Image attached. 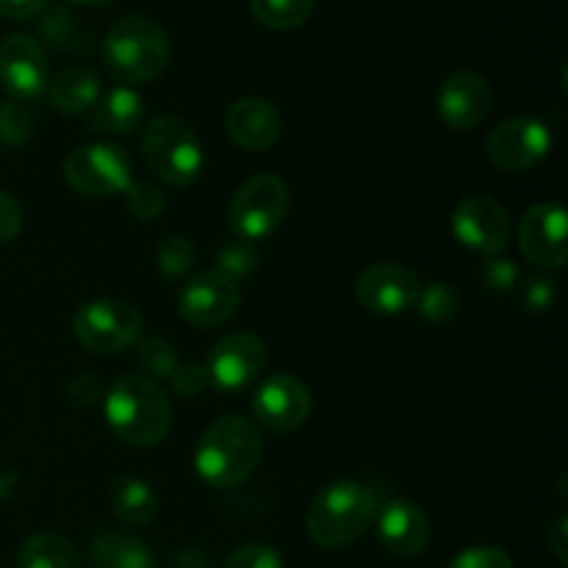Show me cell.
I'll list each match as a JSON object with an SVG mask.
<instances>
[{"label":"cell","mask_w":568,"mask_h":568,"mask_svg":"<svg viewBox=\"0 0 568 568\" xmlns=\"http://www.w3.org/2000/svg\"><path fill=\"white\" fill-rule=\"evenodd\" d=\"M264 442L244 416H222L205 427L194 449V471L211 488H236L258 466Z\"/></svg>","instance_id":"6da1fadb"},{"label":"cell","mask_w":568,"mask_h":568,"mask_svg":"<svg viewBox=\"0 0 568 568\" xmlns=\"http://www.w3.org/2000/svg\"><path fill=\"white\" fill-rule=\"evenodd\" d=\"M105 422L131 447H155L172 427L170 397L144 375H125L105 392Z\"/></svg>","instance_id":"7a4b0ae2"},{"label":"cell","mask_w":568,"mask_h":568,"mask_svg":"<svg viewBox=\"0 0 568 568\" xmlns=\"http://www.w3.org/2000/svg\"><path fill=\"white\" fill-rule=\"evenodd\" d=\"M103 64L122 87L155 81L170 64V37L153 17H122L103 39Z\"/></svg>","instance_id":"3957f363"},{"label":"cell","mask_w":568,"mask_h":568,"mask_svg":"<svg viewBox=\"0 0 568 568\" xmlns=\"http://www.w3.org/2000/svg\"><path fill=\"white\" fill-rule=\"evenodd\" d=\"M381 508V497L369 483L338 480L316 494L305 527L314 544L325 549H344L358 541Z\"/></svg>","instance_id":"277c9868"},{"label":"cell","mask_w":568,"mask_h":568,"mask_svg":"<svg viewBox=\"0 0 568 568\" xmlns=\"http://www.w3.org/2000/svg\"><path fill=\"white\" fill-rule=\"evenodd\" d=\"M142 155L159 181L170 186H189L205 166V150L200 136L181 116L161 114L144 125Z\"/></svg>","instance_id":"5b68a950"},{"label":"cell","mask_w":568,"mask_h":568,"mask_svg":"<svg viewBox=\"0 0 568 568\" xmlns=\"http://www.w3.org/2000/svg\"><path fill=\"white\" fill-rule=\"evenodd\" d=\"M288 186L277 175H253L236 189L227 205V225L242 242H261L283 225L288 214Z\"/></svg>","instance_id":"8992f818"},{"label":"cell","mask_w":568,"mask_h":568,"mask_svg":"<svg viewBox=\"0 0 568 568\" xmlns=\"http://www.w3.org/2000/svg\"><path fill=\"white\" fill-rule=\"evenodd\" d=\"M144 322L136 305L128 300L100 297L81 305L72 320V333L89 353L114 355L133 347L142 338Z\"/></svg>","instance_id":"52a82bcc"},{"label":"cell","mask_w":568,"mask_h":568,"mask_svg":"<svg viewBox=\"0 0 568 568\" xmlns=\"http://www.w3.org/2000/svg\"><path fill=\"white\" fill-rule=\"evenodd\" d=\"M64 178L78 194L114 197L131 186V159L120 144L94 142L72 150L64 161Z\"/></svg>","instance_id":"ba28073f"},{"label":"cell","mask_w":568,"mask_h":568,"mask_svg":"<svg viewBox=\"0 0 568 568\" xmlns=\"http://www.w3.org/2000/svg\"><path fill=\"white\" fill-rule=\"evenodd\" d=\"M453 233L466 250L486 258L503 255L510 239V216L491 194H469L453 211Z\"/></svg>","instance_id":"9c48e42d"},{"label":"cell","mask_w":568,"mask_h":568,"mask_svg":"<svg viewBox=\"0 0 568 568\" xmlns=\"http://www.w3.org/2000/svg\"><path fill=\"white\" fill-rule=\"evenodd\" d=\"M266 366V344L255 333H227L211 347L205 375L216 392H242L253 386Z\"/></svg>","instance_id":"30bf717a"},{"label":"cell","mask_w":568,"mask_h":568,"mask_svg":"<svg viewBox=\"0 0 568 568\" xmlns=\"http://www.w3.org/2000/svg\"><path fill=\"white\" fill-rule=\"evenodd\" d=\"M552 150V131L536 116H514L488 133L486 153L494 166L505 172H521L544 161Z\"/></svg>","instance_id":"8fae6325"},{"label":"cell","mask_w":568,"mask_h":568,"mask_svg":"<svg viewBox=\"0 0 568 568\" xmlns=\"http://www.w3.org/2000/svg\"><path fill=\"white\" fill-rule=\"evenodd\" d=\"M419 275L397 261H377L361 272L355 297L369 314L397 316L414 308L419 297Z\"/></svg>","instance_id":"7c38bea8"},{"label":"cell","mask_w":568,"mask_h":568,"mask_svg":"<svg viewBox=\"0 0 568 568\" xmlns=\"http://www.w3.org/2000/svg\"><path fill=\"white\" fill-rule=\"evenodd\" d=\"M253 410L258 425L272 433H294L308 422L311 392L300 377L277 372L258 383L253 397Z\"/></svg>","instance_id":"4fadbf2b"},{"label":"cell","mask_w":568,"mask_h":568,"mask_svg":"<svg viewBox=\"0 0 568 568\" xmlns=\"http://www.w3.org/2000/svg\"><path fill=\"white\" fill-rule=\"evenodd\" d=\"M568 216L558 203H538L519 222V250L541 270H560L568 261Z\"/></svg>","instance_id":"5bb4252c"},{"label":"cell","mask_w":568,"mask_h":568,"mask_svg":"<svg viewBox=\"0 0 568 568\" xmlns=\"http://www.w3.org/2000/svg\"><path fill=\"white\" fill-rule=\"evenodd\" d=\"M239 286L222 272H200L183 286L178 297L181 316L194 327H220L239 311Z\"/></svg>","instance_id":"9a60e30c"},{"label":"cell","mask_w":568,"mask_h":568,"mask_svg":"<svg viewBox=\"0 0 568 568\" xmlns=\"http://www.w3.org/2000/svg\"><path fill=\"white\" fill-rule=\"evenodd\" d=\"M0 83L17 100H33L48 89V55L37 39L28 33H11L0 42Z\"/></svg>","instance_id":"2e32d148"},{"label":"cell","mask_w":568,"mask_h":568,"mask_svg":"<svg viewBox=\"0 0 568 568\" xmlns=\"http://www.w3.org/2000/svg\"><path fill=\"white\" fill-rule=\"evenodd\" d=\"M436 109L447 128L471 131L486 120L488 109H491V87L477 72H453L438 89Z\"/></svg>","instance_id":"e0dca14e"},{"label":"cell","mask_w":568,"mask_h":568,"mask_svg":"<svg viewBox=\"0 0 568 568\" xmlns=\"http://www.w3.org/2000/svg\"><path fill=\"white\" fill-rule=\"evenodd\" d=\"M377 538L386 552L397 558H414L425 552L430 541V521L419 505L408 499H388L377 508Z\"/></svg>","instance_id":"ac0fdd59"},{"label":"cell","mask_w":568,"mask_h":568,"mask_svg":"<svg viewBox=\"0 0 568 568\" xmlns=\"http://www.w3.org/2000/svg\"><path fill=\"white\" fill-rule=\"evenodd\" d=\"M227 136L244 150H266L281 136V114L264 98H242L227 109Z\"/></svg>","instance_id":"d6986e66"},{"label":"cell","mask_w":568,"mask_h":568,"mask_svg":"<svg viewBox=\"0 0 568 568\" xmlns=\"http://www.w3.org/2000/svg\"><path fill=\"white\" fill-rule=\"evenodd\" d=\"M144 98L133 87H114L100 94L89 114V128L111 136H128L144 122Z\"/></svg>","instance_id":"ffe728a7"},{"label":"cell","mask_w":568,"mask_h":568,"mask_svg":"<svg viewBox=\"0 0 568 568\" xmlns=\"http://www.w3.org/2000/svg\"><path fill=\"white\" fill-rule=\"evenodd\" d=\"M103 94V83L92 67H67L61 70L53 81L48 83V98L59 114L78 116L83 111H92Z\"/></svg>","instance_id":"44dd1931"},{"label":"cell","mask_w":568,"mask_h":568,"mask_svg":"<svg viewBox=\"0 0 568 568\" xmlns=\"http://www.w3.org/2000/svg\"><path fill=\"white\" fill-rule=\"evenodd\" d=\"M94 568H155L153 549L122 530H98L89 544Z\"/></svg>","instance_id":"7402d4cb"},{"label":"cell","mask_w":568,"mask_h":568,"mask_svg":"<svg viewBox=\"0 0 568 568\" xmlns=\"http://www.w3.org/2000/svg\"><path fill=\"white\" fill-rule=\"evenodd\" d=\"M109 503L116 519L131 527L150 525L159 514V497H155L153 486L139 477H116L109 488Z\"/></svg>","instance_id":"603a6c76"},{"label":"cell","mask_w":568,"mask_h":568,"mask_svg":"<svg viewBox=\"0 0 568 568\" xmlns=\"http://www.w3.org/2000/svg\"><path fill=\"white\" fill-rule=\"evenodd\" d=\"M17 568H81V555L55 532H37L17 549Z\"/></svg>","instance_id":"cb8c5ba5"},{"label":"cell","mask_w":568,"mask_h":568,"mask_svg":"<svg viewBox=\"0 0 568 568\" xmlns=\"http://www.w3.org/2000/svg\"><path fill=\"white\" fill-rule=\"evenodd\" d=\"M314 3L316 0H250L255 20L272 31H292L303 26L314 11Z\"/></svg>","instance_id":"d4e9b609"},{"label":"cell","mask_w":568,"mask_h":568,"mask_svg":"<svg viewBox=\"0 0 568 568\" xmlns=\"http://www.w3.org/2000/svg\"><path fill=\"white\" fill-rule=\"evenodd\" d=\"M416 305H419L422 320L427 322H449L460 308V297L449 283L433 281L427 283L425 288H419V297H416Z\"/></svg>","instance_id":"484cf974"},{"label":"cell","mask_w":568,"mask_h":568,"mask_svg":"<svg viewBox=\"0 0 568 568\" xmlns=\"http://www.w3.org/2000/svg\"><path fill=\"white\" fill-rule=\"evenodd\" d=\"M194 258H197V253H194L189 239L166 236L164 242L159 244V270L161 275L170 277V281H178V277L186 275L194 266Z\"/></svg>","instance_id":"4316f807"},{"label":"cell","mask_w":568,"mask_h":568,"mask_svg":"<svg viewBox=\"0 0 568 568\" xmlns=\"http://www.w3.org/2000/svg\"><path fill=\"white\" fill-rule=\"evenodd\" d=\"M122 194H125L128 211L142 222L159 220L166 209L164 194H161V189H155L153 183H131Z\"/></svg>","instance_id":"83f0119b"},{"label":"cell","mask_w":568,"mask_h":568,"mask_svg":"<svg viewBox=\"0 0 568 568\" xmlns=\"http://www.w3.org/2000/svg\"><path fill=\"white\" fill-rule=\"evenodd\" d=\"M558 300V283L549 275H530L519 286V305L527 314H544Z\"/></svg>","instance_id":"f1b7e54d"},{"label":"cell","mask_w":568,"mask_h":568,"mask_svg":"<svg viewBox=\"0 0 568 568\" xmlns=\"http://www.w3.org/2000/svg\"><path fill=\"white\" fill-rule=\"evenodd\" d=\"M139 364L148 372L150 381L153 377H170L178 366L175 347L164 338H148V342L139 344Z\"/></svg>","instance_id":"f546056e"},{"label":"cell","mask_w":568,"mask_h":568,"mask_svg":"<svg viewBox=\"0 0 568 568\" xmlns=\"http://www.w3.org/2000/svg\"><path fill=\"white\" fill-rule=\"evenodd\" d=\"M480 281L491 294H510L519 286V266L508 255H491L480 266Z\"/></svg>","instance_id":"4dcf8cb0"},{"label":"cell","mask_w":568,"mask_h":568,"mask_svg":"<svg viewBox=\"0 0 568 568\" xmlns=\"http://www.w3.org/2000/svg\"><path fill=\"white\" fill-rule=\"evenodd\" d=\"M255 266H258V250L250 242H242V239H239V242L225 244V247L220 250V270L216 272H222V275L236 281V277L250 275Z\"/></svg>","instance_id":"1f68e13d"},{"label":"cell","mask_w":568,"mask_h":568,"mask_svg":"<svg viewBox=\"0 0 568 568\" xmlns=\"http://www.w3.org/2000/svg\"><path fill=\"white\" fill-rule=\"evenodd\" d=\"M33 131L31 111L17 103L0 105V142L3 144H22Z\"/></svg>","instance_id":"d6a6232c"},{"label":"cell","mask_w":568,"mask_h":568,"mask_svg":"<svg viewBox=\"0 0 568 568\" xmlns=\"http://www.w3.org/2000/svg\"><path fill=\"white\" fill-rule=\"evenodd\" d=\"M222 568H286L283 566V555L275 547L266 544H247V547L236 549L227 555Z\"/></svg>","instance_id":"836d02e7"},{"label":"cell","mask_w":568,"mask_h":568,"mask_svg":"<svg viewBox=\"0 0 568 568\" xmlns=\"http://www.w3.org/2000/svg\"><path fill=\"white\" fill-rule=\"evenodd\" d=\"M449 568H514V560L499 547H469L453 558Z\"/></svg>","instance_id":"e575fe53"},{"label":"cell","mask_w":568,"mask_h":568,"mask_svg":"<svg viewBox=\"0 0 568 568\" xmlns=\"http://www.w3.org/2000/svg\"><path fill=\"white\" fill-rule=\"evenodd\" d=\"M172 388L181 397H197L205 386H209V375H205V366L197 364H178L175 372L170 375Z\"/></svg>","instance_id":"d590c367"},{"label":"cell","mask_w":568,"mask_h":568,"mask_svg":"<svg viewBox=\"0 0 568 568\" xmlns=\"http://www.w3.org/2000/svg\"><path fill=\"white\" fill-rule=\"evenodd\" d=\"M22 227V209L9 192H0V244L14 242Z\"/></svg>","instance_id":"8d00e7d4"},{"label":"cell","mask_w":568,"mask_h":568,"mask_svg":"<svg viewBox=\"0 0 568 568\" xmlns=\"http://www.w3.org/2000/svg\"><path fill=\"white\" fill-rule=\"evenodd\" d=\"M70 397L75 405H94L100 403V397H105V394L92 375H78L75 381L70 383Z\"/></svg>","instance_id":"74e56055"},{"label":"cell","mask_w":568,"mask_h":568,"mask_svg":"<svg viewBox=\"0 0 568 568\" xmlns=\"http://www.w3.org/2000/svg\"><path fill=\"white\" fill-rule=\"evenodd\" d=\"M48 6V0H0V17L9 20H31Z\"/></svg>","instance_id":"f35d334b"},{"label":"cell","mask_w":568,"mask_h":568,"mask_svg":"<svg viewBox=\"0 0 568 568\" xmlns=\"http://www.w3.org/2000/svg\"><path fill=\"white\" fill-rule=\"evenodd\" d=\"M568 521H566V516H558V521H555L552 525V530H549V549H552V555L555 558H558V564L560 566H566V560H568Z\"/></svg>","instance_id":"ab89813d"},{"label":"cell","mask_w":568,"mask_h":568,"mask_svg":"<svg viewBox=\"0 0 568 568\" xmlns=\"http://www.w3.org/2000/svg\"><path fill=\"white\" fill-rule=\"evenodd\" d=\"M70 3H78V6H109V3H114V0H70Z\"/></svg>","instance_id":"60d3db41"}]
</instances>
